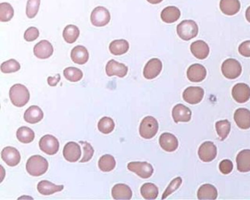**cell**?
<instances>
[{"mask_svg": "<svg viewBox=\"0 0 250 200\" xmlns=\"http://www.w3.org/2000/svg\"><path fill=\"white\" fill-rule=\"evenodd\" d=\"M237 169L241 172L250 171V150L241 151L236 157Z\"/></svg>", "mask_w": 250, "mask_h": 200, "instance_id": "4316f807", "label": "cell"}, {"mask_svg": "<svg viewBox=\"0 0 250 200\" xmlns=\"http://www.w3.org/2000/svg\"><path fill=\"white\" fill-rule=\"evenodd\" d=\"M81 151L79 145L71 141L67 143L63 149V156L69 162H77L81 158Z\"/></svg>", "mask_w": 250, "mask_h": 200, "instance_id": "2e32d148", "label": "cell"}, {"mask_svg": "<svg viewBox=\"0 0 250 200\" xmlns=\"http://www.w3.org/2000/svg\"><path fill=\"white\" fill-rule=\"evenodd\" d=\"M217 197L218 191L211 184H204L198 189V200H217Z\"/></svg>", "mask_w": 250, "mask_h": 200, "instance_id": "f1b7e54d", "label": "cell"}, {"mask_svg": "<svg viewBox=\"0 0 250 200\" xmlns=\"http://www.w3.org/2000/svg\"><path fill=\"white\" fill-rule=\"evenodd\" d=\"M232 96L239 104L247 102L250 98V87L244 83L235 84L232 90Z\"/></svg>", "mask_w": 250, "mask_h": 200, "instance_id": "8fae6325", "label": "cell"}, {"mask_svg": "<svg viewBox=\"0 0 250 200\" xmlns=\"http://www.w3.org/2000/svg\"><path fill=\"white\" fill-rule=\"evenodd\" d=\"M24 118V121L28 123H38L44 118V112L38 106H32L26 110Z\"/></svg>", "mask_w": 250, "mask_h": 200, "instance_id": "603a6c76", "label": "cell"}, {"mask_svg": "<svg viewBox=\"0 0 250 200\" xmlns=\"http://www.w3.org/2000/svg\"><path fill=\"white\" fill-rule=\"evenodd\" d=\"M112 196L114 200H131L132 191L125 184H117L112 188Z\"/></svg>", "mask_w": 250, "mask_h": 200, "instance_id": "d4e9b609", "label": "cell"}, {"mask_svg": "<svg viewBox=\"0 0 250 200\" xmlns=\"http://www.w3.org/2000/svg\"><path fill=\"white\" fill-rule=\"evenodd\" d=\"M221 72L227 78L235 79L241 75L242 67L236 60L228 59L221 65Z\"/></svg>", "mask_w": 250, "mask_h": 200, "instance_id": "5b68a950", "label": "cell"}, {"mask_svg": "<svg viewBox=\"0 0 250 200\" xmlns=\"http://www.w3.org/2000/svg\"><path fill=\"white\" fill-rule=\"evenodd\" d=\"M73 62L78 65H84L89 60V53L88 49L83 46H77L73 48L71 53Z\"/></svg>", "mask_w": 250, "mask_h": 200, "instance_id": "7402d4cb", "label": "cell"}, {"mask_svg": "<svg viewBox=\"0 0 250 200\" xmlns=\"http://www.w3.org/2000/svg\"><path fill=\"white\" fill-rule=\"evenodd\" d=\"M115 166H116V161L115 158L109 154L103 155L98 161V167L104 172L112 171L115 169Z\"/></svg>", "mask_w": 250, "mask_h": 200, "instance_id": "d6a6232c", "label": "cell"}, {"mask_svg": "<svg viewBox=\"0 0 250 200\" xmlns=\"http://www.w3.org/2000/svg\"><path fill=\"white\" fill-rule=\"evenodd\" d=\"M162 70V62L159 59L154 58L148 61L143 70V75L147 79H154L159 75Z\"/></svg>", "mask_w": 250, "mask_h": 200, "instance_id": "7c38bea8", "label": "cell"}, {"mask_svg": "<svg viewBox=\"0 0 250 200\" xmlns=\"http://www.w3.org/2000/svg\"><path fill=\"white\" fill-rule=\"evenodd\" d=\"M141 192L145 200H156L158 197V188L155 184L147 183L141 187Z\"/></svg>", "mask_w": 250, "mask_h": 200, "instance_id": "1f68e13d", "label": "cell"}, {"mask_svg": "<svg viewBox=\"0 0 250 200\" xmlns=\"http://www.w3.org/2000/svg\"><path fill=\"white\" fill-rule=\"evenodd\" d=\"M181 184H182V178H180V177H178V178L172 180L171 184H170V185H168V188H166L165 191H164V194H163L161 199L164 200V199L169 197L171 194H172L174 191H176V190L181 186Z\"/></svg>", "mask_w": 250, "mask_h": 200, "instance_id": "60d3db41", "label": "cell"}, {"mask_svg": "<svg viewBox=\"0 0 250 200\" xmlns=\"http://www.w3.org/2000/svg\"><path fill=\"white\" fill-rule=\"evenodd\" d=\"M61 78V77L60 74H57V75L54 77H49L48 78V84H49L50 86H51V87L56 86L57 84H58V82H59Z\"/></svg>", "mask_w": 250, "mask_h": 200, "instance_id": "bcb514c9", "label": "cell"}, {"mask_svg": "<svg viewBox=\"0 0 250 200\" xmlns=\"http://www.w3.org/2000/svg\"><path fill=\"white\" fill-rule=\"evenodd\" d=\"M21 65L16 60L11 59L1 65V71L4 74H11L19 71Z\"/></svg>", "mask_w": 250, "mask_h": 200, "instance_id": "ab89813d", "label": "cell"}, {"mask_svg": "<svg viewBox=\"0 0 250 200\" xmlns=\"http://www.w3.org/2000/svg\"><path fill=\"white\" fill-rule=\"evenodd\" d=\"M41 0H28L27 1L26 14L29 18H33L36 16L39 11Z\"/></svg>", "mask_w": 250, "mask_h": 200, "instance_id": "f35d334b", "label": "cell"}, {"mask_svg": "<svg viewBox=\"0 0 250 200\" xmlns=\"http://www.w3.org/2000/svg\"><path fill=\"white\" fill-rule=\"evenodd\" d=\"M64 77L71 82H77L82 78L83 73L78 68L68 67L63 71Z\"/></svg>", "mask_w": 250, "mask_h": 200, "instance_id": "74e56055", "label": "cell"}, {"mask_svg": "<svg viewBox=\"0 0 250 200\" xmlns=\"http://www.w3.org/2000/svg\"><path fill=\"white\" fill-rule=\"evenodd\" d=\"M177 33L184 41H190L198 35V24L193 20H184L177 26Z\"/></svg>", "mask_w": 250, "mask_h": 200, "instance_id": "3957f363", "label": "cell"}, {"mask_svg": "<svg viewBox=\"0 0 250 200\" xmlns=\"http://www.w3.org/2000/svg\"><path fill=\"white\" fill-rule=\"evenodd\" d=\"M234 121L241 129L247 130L250 128V111L247 108H239L235 111Z\"/></svg>", "mask_w": 250, "mask_h": 200, "instance_id": "44dd1931", "label": "cell"}, {"mask_svg": "<svg viewBox=\"0 0 250 200\" xmlns=\"http://www.w3.org/2000/svg\"><path fill=\"white\" fill-rule=\"evenodd\" d=\"M127 167H128V170L137 174L139 177H141L143 179L151 178L154 173V168H153L152 165L145 161L130 162Z\"/></svg>", "mask_w": 250, "mask_h": 200, "instance_id": "8992f818", "label": "cell"}, {"mask_svg": "<svg viewBox=\"0 0 250 200\" xmlns=\"http://www.w3.org/2000/svg\"><path fill=\"white\" fill-rule=\"evenodd\" d=\"M147 1L153 5H156V4L161 3L163 0H147Z\"/></svg>", "mask_w": 250, "mask_h": 200, "instance_id": "7dc6e473", "label": "cell"}, {"mask_svg": "<svg viewBox=\"0 0 250 200\" xmlns=\"http://www.w3.org/2000/svg\"><path fill=\"white\" fill-rule=\"evenodd\" d=\"M110 19H111V15L109 12L104 7H97L91 14V23L95 27H104L109 24Z\"/></svg>", "mask_w": 250, "mask_h": 200, "instance_id": "ba28073f", "label": "cell"}, {"mask_svg": "<svg viewBox=\"0 0 250 200\" xmlns=\"http://www.w3.org/2000/svg\"><path fill=\"white\" fill-rule=\"evenodd\" d=\"M172 118L176 123H187L191 121V111L189 108L184 104H177L174 107L172 112Z\"/></svg>", "mask_w": 250, "mask_h": 200, "instance_id": "e0dca14e", "label": "cell"}, {"mask_svg": "<svg viewBox=\"0 0 250 200\" xmlns=\"http://www.w3.org/2000/svg\"><path fill=\"white\" fill-rule=\"evenodd\" d=\"M2 160L10 167H16L21 161V155L18 150L13 147H6L1 154Z\"/></svg>", "mask_w": 250, "mask_h": 200, "instance_id": "d6986e66", "label": "cell"}, {"mask_svg": "<svg viewBox=\"0 0 250 200\" xmlns=\"http://www.w3.org/2000/svg\"><path fill=\"white\" fill-rule=\"evenodd\" d=\"M181 17V11L175 6H169L164 8L161 13V18L164 22L172 24L178 21Z\"/></svg>", "mask_w": 250, "mask_h": 200, "instance_id": "484cf974", "label": "cell"}, {"mask_svg": "<svg viewBox=\"0 0 250 200\" xmlns=\"http://www.w3.org/2000/svg\"><path fill=\"white\" fill-rule=\"evenodd\" d=\"M48 168V161L39 155L31 156L26 164V169L31 176H41L47 172Z\"/></svg>", "mask_w": 250, "mask_h": 200, "instance_id": "6da1fadb", "label": "cell"}, {"mask_svg": "<svg viewBox=\"0 0 250 200\" xmlns=\"http://www.w3.org/2000/svg\"><path fill=\"white\" fill-rule=\"evenodd\" d=\"M190 50L193 55L199 60L206 59L210 52L208 44L201 40L193 42L190 46Z\"/></svg>", "mask_w": 250, "mask_h": 200, "instance_id": "ffe728a7", "label": "cell"}, {"mask_svg": "<svg viewBox=\"0 0 250 200\" xmlns=\"http://www.w3.org/2000/svg\"><path fill=\"white\" fill-rule=\"evenodd\" d=\"M246 18L250 23V6L246 11Z\"/></svg>", "mask_w": 250, "mask_h": 200, "instance_id": "c3c4849f", "label": "cell"}, {"mask_svg": "<svg viewBox=\"0 0 250 200\" xmlns=\"http://www.w3.org/2000/svg\"><path fill=\"white\" fill-rule=\"evenodd\" d=\"M98 128L100 132L104 134H109L113 131L115 128V123L112 118L104 117L100 120L98 123Z\"/></svg>", "mask_w": 250, "mask_h": 200, "instance_id": "8d00e7d4", "label": "cell"}, {"mask_svg": "<svg viewBox=\"0 0 250 200\" xmlns=\"http://www.w3.org/2000/svg\"><path fill=\"white\" fill-rule=\"evenodd\" d=\"M217 155V148L211 141H205L198 150V155L203 162H211L215 159Z\"/></svg>", "mask_w": 250, "mask_h": 200, "instance_id": "9c48e42d", "label": "cell"}, {"mask_svg": "<svg viewBox=\"0 0 250 200\" xmlns=\"http://www.w3.org/2000/svg\"><path fill=\"white\" fill-rule=\"evenodd\" d=\"M34 54L39 59H48L54 52V48L49 41L43 40L34 47Z\"/></svg>", "mask_w": 250, "mask_h": 200, "instance_id": "ac0fdd59", "label": "cell"}, {"mask_svg": "<svg viewBox=\"0 0 250 200\" xmlns=\"http://www.w3.org/2000/svg\"><path fill=\"white\" fill-rule=\"evenodd\" d=\"M204 97V90L200 87H189L184 91L183 98L189 104H198Z\"/></svg>", "mask_w": 250, "mask_h": 200, "instance_id": "30bf717a", "label": "cell"}, {"mask_svg": "<svg viewBox=\"0 0 250 200\" xmlns=\"http://www.w3.org/2000/svg\"><path fill=\"white\" fill-rule=\"evenodd\" d=\"M14 15V10L11 4L2 2L0 4V21L7 22L11 21Z\"/></svg>", "mask_w": 250, "mask_h": 200, "instance_id": "d590c367", "label": "cell"}, {"mask_svg": "<svg viewBox=\"0 0 250 200\" xmlns=\"http://www.w3.org/2000/svg\"><path fill=\"white\" fill-rule=\"evenodd\" d=\"M38 191H39L40 194L43 195L48 196L51 195L54 193L59 192V191H62L64 188L63 185H57L52 183L49 182L48 181H42L38 183Z\"/></svg>", "mask_w": 250, "mask_h": 200, "instance_id": "83f0119b", "label": "cell"}, {"mask_svg": "<svg viewBox=\"0 0 250 200\" xmlns=\"http://www.w3.org/2000/svg\"><path fill=\"white\" fill-rule=\"evenodd\" d=\"M79 33V30L78 27L71 24V25L66 26L64 29L62 36H63L65 42L68 44H74L78 39Z\"/></svg>", "mask_w": 250, "mask_h": 200, "instance_id": "836d02e7", "label": "cell"}, {"mask_svg": "<svg viewBox=\"0 0 250 200\" xmlns=\"http://www.w3.org/2000/svg\"><path fill=\"white\" fill-rule=\"evenodd\" d=\"M159 145L166 152H174L178 148V140L171 133H164L159 137Z\"/></svg>", "mask_w": 250, "mask_h": 200, "instance_id": "5bb4252c", "label": "cell"}, {"mask_svg": "<svg viewBox=\"0 0 250 200\" xmlns=\"http://www.w3.org/2000/svg\"><path fill=\"white\" fill-rule=\"evenodd\" d=\"M158 130V121L154 117H145L141 123L140 134L142 138L150 139L155 137Z\"/></svg>", "mask_w": 250, "mask_h": 200, "instance_id": "277c9868", "label": "cell"}, {"mask_svg": "<svg viewBox=\"0 0 250 200\" xmlns=\"http://www.w3.org/2000/svg\"><path fill=\"white\" fill-rule=\"evenodd\" d=\"M81 142L84 145V155H83L82 158L80 160V162H88V161H91L93 155H94V148H93L92 145L89 144V143L82 142V141H81Z\"/></svg>", "mask_w": 250, "mask_h": 200, "instance_id": "b9f144b4", "label": "cell"}, {"mask_svg": "<svg viewBox=\"0 0 250 200\" xmlns=\"http://www.w3.org/2000/svg\"><path fill=\"white\" fill-rule=\"evenodd\" d=\"M39 37V31L36 27H31L27 29L24 32V38L25 41L32 42L35 41Z\"/></svg>", "mask_w": 250, "mask_h": 200, "instance_id": "7bdbcfd3", "label": "cell"}, {"mask_svg": "<svg viewBox=\"0 0 250 200\" xmlns=\"http://www.w3.org/2000/svg\"><path fill=\"white\" fill-rule=\"evenodd\" d=\"M106 73L108 77H116L124 78L128 73V67L123 63L117 62L115 60H111L107 62Z\"/></svg>", "mask_w": 250, "mask_h": 200, "instance_id": "9a60e30c", "label": "cell"}, {"mask_svg": "<svg viewBox=\"0 0 250 200\" xmlns=\"http://www.w3.org/2000/svg\"><path fill=\"white\" fill-rule=\"evenodd\" d=\"M207 71L201 64H193L187 70V78L191 82H201L205 79Z\"/></svg>", "mask_w": 250, "mask_h": 200, "instance_id": "4fadbf2b", "label": "cell"}, {"mask_svg": "<svg viewBox=\"0 0 250 200\" xmlns=\"http://www.w3.org/2000/svg\"><path fill=\"white\" fill-rule=\"evenodd\" d=\"M129 49V44L125 40H115L109 44V51L113 55L125 54Z\"/></svg>", "mask_w": 250, "mask_h": 200, "instance_id": "f546056e", "label": "cell"}, {"mask_svg": "<svg viewBox=\"0 0 250 200\" xmlns=\"http://www.w3.org/2000/svg\"><path fill=\"white\" fill-rule=\"evenodd\" d=\"M40 149L47 155H52L59 151L60 143L58 138L52 135H45L39 141Z\"/></svg>", "mask_w": 250, "mask_h": 200, "instance_id": "52a82bcc", "label": "cell"}, {"mask_svg": "<svg viewBox=\"0 0 250 200\" xmlns=\"http://www.w3.org/2000/svg\"><path fill=\"white\" fill-rule=\"evenodd\" d=\"M16 137L20 142L28 144L33 141L35 138V133L31 128L22 126L17 131Z\"/></svg>", "mask_w": 250, "mask_h": 200, "instance_id": "4dcf8cb0", "label": "cell"}, {"mask_svg": "<svg viewBox=\"0 0 250 200\" xmlns=\"http://www.w3.org/2000/svg\"><path fill=\"white\" fill-rule=\"evenodd\" d=\"M219 8L221 12L227 15H234L239 12L241 3L239 0H221Z\"/></svg>", "mask_w": 250, "mask_h": 200, "instance_id": "cb8c5ba5", "label": "cell"}, {"mask_svg": "<svg viewBox=\"0 0 250 200\" xmlns=\"http://www.w3.org/2000/svg\"><path fill=\"white\" fill-rule=\"evenodd\" d=\"M216 130L221 141H223L231 132V124L228 120H223L216 123Z\"/></svg>", "mask_w": 250, "mask_h": 200, "instance_id": "e575fe53", "label": "cell"}, {"mask_svg": "<svg viewBox=\"0 0 250 200\" xmlns=\"http://www.w3.org/2000/svg\"><path fill=\"white\" fill-rule=\"evenodd\" d=\"M238 52L245 57H250V41L241 43L238 47Z\"/></svg>", "mask_w": 250, "mask_h": 200, "instance_id": "f6af8a7d", "label": "cell"}, {"mask_svg": "<svg viewBox=\"0 0 250 200\" xmlns=\"http://www.w3.org/2000/svg\"><path fill=\"white\" fill-rule=\"evenodd\" d=\"M234 169V164L231 160L225 159L221 161L219 164V170L224 175L231 173Z\"/></svg>", "mask_w": 250, "mask_h": 200, "instance_id": "ee69618b", "label": "cell"}, {"mask_svg": "<svg viewBox=\"0 0 250 200\" xmlns=\"http://www.w3.org/2000/svg\"><path fill=\"white\" fill-rule=\"evenodd\" d=\"M11 102L17 107H22L29 101L31 94L25 86L21 84H14L10 90Z\"/></svg>", "mask_w": 250, "mask_h": 200, "instance_id": "7a4b0ae2", "label": "cell"}]
</instances>
